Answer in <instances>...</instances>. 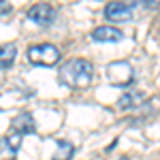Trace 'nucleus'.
Here are the masks:
<instances>
[{
	"instance_id": "1",
	"label": "nucleus",
	"mask_w": 160,
	"mask_h": 160,
	"mask_svg": "<svg viewBox=\"0 0 160 160\" xmlns=\"http://www.w3.org/2000/svg\"><path fill=\"white\" fill-rule=\"evenodd\" d=\"M92 71H94L92 62L83 60V58H75V60H68L60 68V81L73 90H79V88L90 86Z\"/></svg>"
},
{
	"instance_id": "2",
	"label": "nucleus",
	"mask_w": 160,
	"mask_h": 160,
	"mask_svg": "<svg viewBox=\"0 0 160 160\" xmlns=\"http://www.w3.org/2000/svg\"><path fill=\"white\" fill-rule=\"evenodd\" d=\"M28 62L37 66H53L60 62V51L51 43H41L28 47Z\"/></svg>"
},
{
	"instance_id": "3",
	"label": "nucleus",
	"mask_w": 160,
	"mask_h": 160,
	"mask_svg": "<svg viewBox=\"0 0 160 160\" xmlns=\"http://www.w3.org/2000/svg\"><path fill=\"white\" fill-rule=\"evenodd\" d=\"M107 79L118 88H128V86H132V81H135V68L126 60L111 62L107 66Z\"/></svg>"
},
{
	"instance_id": "4",
	"label": "nucleus",
	"mask_w": 160,
	"mask_h": 160,
	"mask_svg": "<svg viewBox=\"0 0 160 160\" xmlns=\"http://www.w3.org/2000/svg\"><path fill=\"white\" fill-rule=\"evenodd\" d=\"M135 7L130 2H109L105 7V17L111 22H128L132 17Z\"/></svg>"
},
{
	"instance_id": "5",
	"label": "nucleus",
	"mask_w": 160,
	"mask_h": 160,
	"mask_svg": "<svg viewBox=\"0 0 160 160\" xmlns=\"http://www.w3.org/2000/svg\"><path fill=\"white\" fill-rule=\"evenodd\" d=\"M28 19L38 24V26H49L53 22V9H51L49 4H45V2H38L34 7H30Z\"/></svg>"
},
{
	"instance_id": "6",
	"label": "nucleus",
	"mask_w": 160,
	"mask_h": 160,
	"mask_svg": "<svg viewBox=\"0 0 160 160\" xmlns=\"http://www.w3.org/2000/svg\"><path fill=\"white\" fill-rule=\"evenodd\" d=\"M19 145H22V135H17V132L0 139V160H15Z\"/></svg>"
},
{
	"instance_id": "7",
	"label": "nucleus",
	"mask_w": 160,
	"mask_h": 160,
	"mask_svg": "<svg viewBox=\"0 0 160 160\" xmlns=\"http://www.w3.org/2000/svg\"><path fill=\"white\" fill-rule=\"evenodd\" d=\"M122 30L113 28V26H98L94 32H92V38L98 41V43H118L122 41Z\"/></svg>"
},
{
	"instance_id": "8",
	"label": "nucleus",
	"mask_w": 160,
	"mask_h": 160,
	"mask_svg": "<svg viewBox=\"0 0 160 160\" xmlns=\"http://www.w3.org/2000/svg\"><path fill=\"white\" fill-rule=\"evenodd\" d=\"M13 132H17V135H30V132H34V118L30 113H19L13 120Z\"/></svg>"
},
{
	"instance_id": "9",
	"label": "nucleus",
	"mask_w": 160,
	"mask_h": 160,
	"mask_svg": "<svg viewBox=\"0 0 160 160\" xmlns=\"http://www.w3.org/2000/svg\"><path fill=\"white\" fill-rule=\"evenodd\" d=\"M15 58H17L15 45H2V47H0V71L11 68L13 62H15Z\"/></svg>"
},
{
	"instance_id": "10",
	"label": "nucleus",
	"mask_w": 160,
	"mask_h": 160,
	"mask_svg": "<svg viewBox=\"0 0 160 160\" xmlns=\"http://www.w3.org/2000/svg\"><path fill=\"white\" fill-rule=\"evenodd\" d=\"M73 152H75L73 143L58 139V141H56V152H53L51 160H71V158H73Z\"/></svg>"
},
{
	"instance_id": "11",
	"label": "nucleus",
	"mask_w": 160,
	"mask_h": 160,
	"mask_svg": "<svg viewBox=\"0 0 160 160\" xmlns=\"http://www.w3.org/2000/svg\"><path fill=\"white\" fill-rule=\"evenodd\" d=\"M139 100H141V94H137V92H126L122 98L118 100V105H120L122 109H128V107H137Z\"/></svg>"
},
{
	"instance_id": "12",
	"label": "nucleus",
	"mask_w": 160,
	"mask_h": 160,
	"mask_svg": "<svg viewBox=\"0 0 160 160\" xmlns=\"http://www.w3.org/2000/svg\"><path fill=\"white\" fill-rule=\"evenodd\" d=\"M7 11H11V4L7 0H0V13H7Z\"/></svg>"
},
{
	"instance_id": "13",
	"label": "nucleus",
	"mask_w": 160,
	"mask_h": 160,
	"mask_svg": "<svg viewBox=\"0 0 160 160\" xmlns=\"http://www.w3.org/2000/svg\"><path fill=\"white\" fill-rule=\"evenodd\" d=\"M118 160H130V158H126V156H122V158H118Z\"/></svg>"
}]
</instances>
